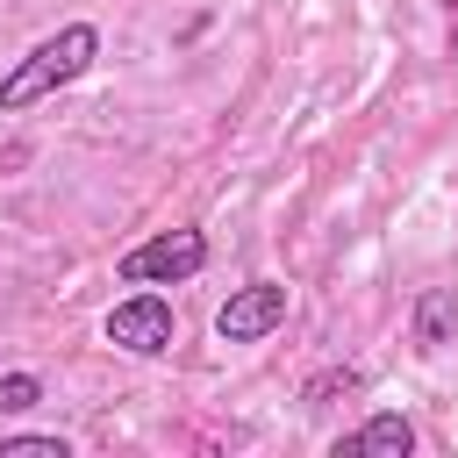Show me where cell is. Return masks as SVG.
<instances>
[{"mask_svg": "<svg viewBox=\"0 0 458 458\" xmlns=\"http://www.w3.org/2000/svg\"><path fill=\"white\" fill-rule=\"evenodd\" d=\"M451 322H458V301H451L444 286H429V293L415 301V336H422V344H444Z\"/></svg>", "mask_w": 458, "mask_h": 458, "instance_id": "8992f818", "label": "cell"}, {"mask_svg": "<svg viewBox=\"0 0 458 458\" xmlns=\"http://www.w3.org/2000/svg\"><path fill=\"white\" fill-rule=\"evenodd\" d=\"M358 386H365V372H358V365H336V372L308 379V408H322V401H336V394H358Z\"/></svg>", "mask_w": 458, "mask_h": 458, "instance_id": "ba28073f", "label": "cell"}, {"mask_svg": "<svg viewBox=\"0 0 458 458\" xmlns=\"http://www.w3.org/2000/svg\"><path fill=\"white\" fill-rule=\"evenodd\" d=\"M408 451H415L408 415H372V422H358L351 437H336V458H408Z\"/></svg>", "mask_w": 458, "mask_h": 458, "instance_id": "5b68a950", "label": "cell"}, {"mask_svg": "<svg viewBox=\"0 0 458 458\" xmlns=\"http://www.w3.org/2000/svg\"><path fill=\"white\" fill-rule=\"evenodd\" d=\"M279 322H286V286H279V279H250V286H236V293L222 301L215 336H222V344H258V336H272Z\"/></svg>", "mask_w": 458, "mask_h": 458, "instance_id": "277c9868", "label": "cell"}, {"mask_svg": "<svg viewBox=\"0 0 458 458\" xmlns=\"http://www.w3.org/2000/svg\"><path fill=\"white\" fill-rule=\"evenodd\" d=\"M93 57H100V29H93V21H64V29L43 36L29 57H14V72L0 79V114H21V107H36V100H50V93L72 86Z\"/></svg>", "mask_w": 458, "mask_h": 458, "instance_id": "6da1fadb", "label": "cell"}, {"mask_svg": "<svg viewBox=\"0 0 458 458\" xmlns=\"http://www.w3.org/2000/svg\"><path fill=\"white\" fill-rule=\"evenodd\" d=\"M43 401V379L36 372H0V415H29Z\"/></svg>", "mask_w": 458, "mask_h": 458, "instance_id": "52a82bcc", "label": "cell"}, {"mask_svg": "<svg viewBox=\"0 0 458 458\" xmlns=\"http://www.w3.org/2000/svg\"><path fill=\"white\" fill-rule=\"evenodd\" d=\"M107 344H122L129 358H157V351H172V301L165 293H129V301H114L107 308Z\"/></svg>", "mask_w": 458, "mask_h": 458, "instance_id": "3957f363", "label": "cell"}, {"mask_svg": "<svg viewBox=\"0 0 458 458\" xmlns=\"http://www.w3.org/2000/svg\"><path fill=\"white\" fill-rule=\"evenodd\" d=\"M0 458H64V437H0Z\"/></svg>", "mask_w": 458, "mask_h": 458, "instance_id": "9c48e42d", "label": "cell"}, {"mask_svg": "<svg viewBox=\"0 0 458 458\" xmlns=\"http://www.w3.org/2000/svg\"><path fill=\"white\" fill-rule=\"evenodd\" d=\"M208 265V236L200 229H165V236H150V243H136V250H122V286H179V279H193Z\"/></svg>", "mask_w": 458, "mask_h": 458, "instance_id": "7a4b0ae2", "label": "cell"}]
</instances>
